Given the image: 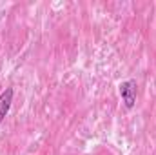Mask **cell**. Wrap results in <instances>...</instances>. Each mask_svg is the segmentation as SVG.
<instances>
[{"instance_id":"obj_1","label":"cell","mask_w":156,"mask_h":155,"mask_svg":"<svg viewBox=\"0 0 156 155\" xmlns=\"http://www.w3.org/2000/svg\"><path fill=\"white\" fill-rule=\"evenodd\" d=\"M118 93H120V97H122L123 106H125L127 110H133L134 104H136V95H138V84H136V80L129 78V80L120 82Z\"/></svg>"},{"instance_id":"obj_2","label":"cell","mask_w":156,"mask_h":155,"mask_svg":"<svg viewBox=\"0 0 156 155\" xmlns=\"http://www.w3.org/2000/svg\"><path fill=\"white\" fill-rule=\"evenodd\" d=\"M13 95H15L13 88H5V89L0 93V126H2V122H4V119L7 117L9 110H11V104H13Z\"/></svg>"}]
</instances>
